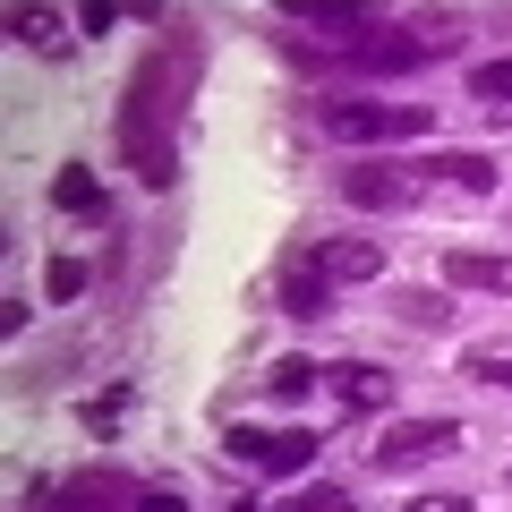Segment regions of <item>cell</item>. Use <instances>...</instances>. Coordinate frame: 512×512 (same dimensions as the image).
Listing matches in <instances>:
<instances>
[{
	"label": "cell",
	"instance_id": "6da1fadb",
	"mask_svg": "<svg viewBox=\"0 0 512 512\" xmlns=\"http://www.w3.org/2000/svg\"><path fill=\"white\" fill-rule=\"evenodd\" d=\"M154 86H163V60H146L137 86H128L120 146H128V163H137V180H146V188H171V163H180V154H171V111H180V103H163Z\"/></svg>",
	"mask_w": 512,
	"mask_h": 512
},
{
	"label": "cell",
	"instance_id": "7a4b0ae2",
	"mask_svg": "<svg viewBox=\"0 0 512 512\" xmlns=\"http://www.w3.org/2000/svg\"><path fill=\"white\" fill-rule=\"evenodd\" d=\"M316 128H325L333 146H402V137H427L436 128V111L427 103H350V94H333V103H316Z\"/></svg>",
	"mask_w": 512,
	"mask_h": 512
},
{
	"label": "cell",
	"instance_id": "3957f363",
	"mask_svg": "<svg viewBox=\"0 0 512 512\" xmlns=\"http://www.w3.org/2000/svg\"><path fill=\"white\" fill-rule=\"evenodd\" d=\"M137 478L128 470H77V478H35V495L26 504L35 512H137Z\"/></svg>",
	"mask_w": 512,
	"mask_h": 512
},
{
	"label": "cell",
	"instance_id": "277c9868",
	"mask_svg": "<svg viewBox=\"0 0 512 512\" xmlns=\"http://www.w3.org/2000/svg\"><path fill=\"white\" fill-rule=\"evenodd\" d=\"M427 60H444L427 35H402V26H376V18L342 43V69H359V77H410V69H427Z\"/></svg>",
	"mask_w": 512,
	"mask_h": 512
},
{
	"label": "cell",
	"instance_id": "5b68a950",
	"mask_svg": "<svg viewBox=\"0 0 512 512\" xmlns=\"http://www.w3.org/2000/svg\"><path fill=\"white\" fill-rule=\"evenodd\" d=\"M444 453H461V419H393L367 444L376 470H427V461H444Z\"/></svg>",
	"mask_w": 512,
	"mask_h": 512
},
{
	"label": "cell",
	"instance_id": "8992f818",
	"mask_svg": "<svg viewBox=\"0 0 512 512\" xmlns=\"http://www.w3.org/2000/svg\"><path fill=\"white\" fill-rule=\"evenodd\" d=\"M333 188H342L350 205H367V214H410V205L427 197V188L410 180V163H350Z\"/></svg>",
	"mask_w": 512,
	"mask_h": 512
},
{
	"label": "cell",
	"instance_id": "52a82bcc",
	"mask_svg": "<svg viewBox=\"0 0 512 512\" xmlns=\"http://www.w3.org/2000/svg\"><path fill=\"white\" fill-rule=\"evenodd\" d=\"M325 393L342 402V419H384V410H393V367H376V359H333V367H325Z\"/></svg>",
	"mask_w": 512,
	"mask_h": 512
},
{
	"label": "cell",
	"instance_id": "ba28073f",
	"mask_svg": "<svg viewBox=\"0 0 512 512\" xmlns=\"http://www.w3.org/2000/svg\"><path fill=\"white\" fill-rule=\"evenodd\" d=\"M316 274L333 282V291H350V282H384V239H359V231H333V239H308Z\"/></svg>",
	"mask_w": 512,
	"mask_h": 512
},
{
	"label": "cell",
	"instance_id": "9c48e42d",
	"mask_svg": "<svg viewBox=\"0 0 512 512\" xmlns=\"http://www.w3.org/2000/svg\"><path fill=\"white\" fill-rule=\"evenodd\" d=\"M410 180L419 188H453V197H495V163L487 154H470V146H444V154H427V163H410Z\"/></svg>",
	"mask_w": 512,
	"mask_h": 512
},
{
	"label": "cell",
	"instance_id": "30bf717a",
	"mask_svg": "<svg viewBox=\"0 0 512 512\" xmlns=\"http://www.w3.org/2000/svg\"><path fill=\"white\" fill-rule=\"evenodd\" d=\"M444 291L512 299V256H504V248H444Z\"/></svg>",
	"mask_w": 512,
	"mask_h": 512
},
{
	"label": "cell",
	"instance_id": "8fae6325",
	"mask_svg": "<svg viewBox=\"0 0 512 512\" xmlns=\"http://www.w3.org/2000/svg\"><path fill=\"white\" fill-rule=\"evenodd\" d=\"M274 299H282V316H299V325H316V316H333V282L316 274V256H308V248H299L291 265H282Z\"/></svg>",
	"mask_w": 512,
	"mask_h": 512
},
{
	"label": "cell",
	"instance_id": "7c38bea8",
	"mask_svg": "<svg viewBox=\"0 0 512 512\" xmlns=\"http://www.w3.org/2000/svg\"><path fill=\"white\" fill-rule=\"evenodd\" d=\"M384 308L402 316L410 333H453V316H461L453 299L436 291V282H393V291H384Z\"/></svg>",
	"mask_w": 512,
	"mask_h": 512
},
{
	"label": "cell",
	"instance_id": "4fadbf2b",
	"mask_svg": "<svg viewBox=\"0 0 512 512\" xmlns=\"http://www.w3.org/2000/svg\"><path fill=\"white\" fill-rule=\"evenodd\" d=\"M265 393H274L282 410H299V402H308V393H325V367H316L308 350H282V359L265 367Z\"/></svg>",
	"mask_w": 512,
	"mask_h": 512
},
{
	"label": "cell",
	"instance_id": "5bb4252c",
	"mask_svg": "<svg viewBox=\"0 0 512 512\" xmlns=\"http://www.w3.org/2000/svg\"><path fill=\"white\" fill-rule=\"evenodd\" d=\"M316 461V427H282V436H265V461H256V470L265 478H299Z\"/></svg>",
	"mask_w": 512,
	"mask_h": 512
},
{
	"label": "cell",
	"instance_id": "9a60e30c",
	"mask_svg": "<svg viewBox=\"0 0 512 512\" xmlns=\"http://www.w3.org/2000/svg\"><path fill=\"white\" fill-rule=\"evenodd\" d=\"M470 94L487 103L495 128H512V52H504V60H478V69H470Z\"/></svg>",
	"mask_w": 512,
	"mask_h": 512
},
{
	"label": "cell",
	"instance_id": "2e32d148",
	"mask_svg": "<svg viewBox=\"0 0 512 512\" xmlns=\"http://www.w3.org/2000/svg\"><path fill=\"white\" fill-rule=\"evenodd\" d=\"M52 205H60V214H77V222H94V214H103V188H94V171L69 163V171L52 180Z\"/></svg>",
	"mask_w": 512,
	"mask_h": 512
},
{
	"label": "cell",
	"instance_id": "e0dca14e",
	"mask_svg": "<svg viewBox=\"0 0 512 512\" xmlns=\"http://www.w3.org/2000/svg\"><path fill=\"white\" fill-rule=\"evenodd\" d=\"M461 376H470V384H495V393H512V342H470V350H461Z\"/></svg>",
	"mask_w": 512,
	"mask_h": 512
},
{
	"label": "cell",
	"instance_id": "ac0fdd59",
	"mask_svg": "<svg viewBox=\"0 0 512 512\" xmlns=\"http://www.w3.org/2000/svg\"><path fill=\"white\" fill-rule=\"evenodd\" d=\"M9 35H18L26 52H60V43H69V35H60V9H18V18H9Z\"/></svg>",
	"mask_w": 512,
	"mask_h": 512
},
{
	"label": "cell",
	"instance_id": "d6986e66",
	"mask_svg": "<svg viewBox=\"0 0 512 512\" xmlns=\"http://www.w3.org/2000/svg\"><path fill=\"white\" fill-rule=\"evenodd\" d=\"M120 419H128V384H111V393H94V402H77V427H86V436H111Z\"/></svg>",
	"mask_w": 512,
	"mask_h": 512
},
{
	"label": "cell",
	"instance_id": "ffe728a7",
	"mask_svg": "<svg viewBox=\"0 0 512 512\" xmlns=\"http://www.w3.org/2000/svg\"><path fill=\"white\" fill-rule=\"evenodd\" d=\"M86 282H94V265H86V256H52L43 291H52V299H86Z\"/></svg>",
	"mask_w": 512,
	"mask_h": 512
},
{
	"label": "cell",
	"instance_id": "44dd1931",
	"mask_svg": "<svg viewBox=\"0 0 512 512\" xmlns=\"http://www.w3.org/2000/svg\"><path fill=\"white\" fill-rule=\"evenodd\" d=\"M282 512H359V504H350L342 487H299V495H291Z\"/></svg>",
	"mask_w": 512,
	"mask_h": 512
},
{
	"label": "cell",
	"instance_id": "7402d4cb",
	"mask_svg": "<svg viewBox=\"0 0 512 512\" xmlns=\"http://www.w3.org/2000/svg\"><path fill=\"white\" fill-rule=\"evenodd\" d=\"M222 453H231V461H248V470H256V461H265V436H256V427H231V436H222Z\"/></svg>",
	"mask_w": 512,
	"mask_h": 512
},
{
	"label": "cell",
	"instance_id": "603a6c76",
	"mask_svg": "<svg viewBox=\"0 0 512 512\" xmlns=\"http://www.w3.org/2000/svg\"><path fill=\"white\" fill-rule=\"evenodd\" d=\"M402 512H478V504H470V495H453V487H444V495H410Z\"/></svg>",
	"mask_w": 512,
	"mask_h": 512
},
{
	"label": "cell",
	"instance_id": "cb8c5ba5",
	"mask_svg": "<svg viewBox=\"0 0 512 512\" xmlns=\"http://www.w3.org/2000/svg\"><path fill=\"white\" fill-rule=\"evenodd\" d=\"M137 512H188V495L180 487H146V495H137Z\"/></svg>",
	"mask_w": 512,
	"mask_h": 512
}]
</instances>
